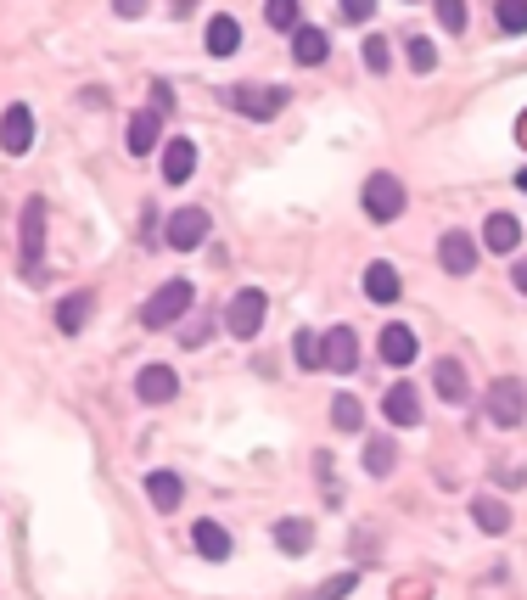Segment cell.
Here are the masks:
<instances>
[{"instance_id": "9a60e30c", "label": "cell", "mask_w": 527, "mask_h": 600, "mask_svg": "<svg viewBox=\"0 0 527 600\" xmlns=\"http://www.w3.org/2000/svg\"><path fill=\"white\" fill-rule=\"evenodd\" d=\"M432 387L443 404H466V365L460 359H432Z\"/></svg>"}, {"instance_id": "7402d4cb", "label": "cell", "mask_w": 527, "mask_h": 600, "mask_svg": "<svg viewBox=\"0 0 527 600\" xmlns=\"http://www.w3.org/2000/svg\"><path fill=\"white\" fill-rule=\"evenodd\" d=\"M471 516H477L483 533H511V505L494 500V494H477V500H471Z\"/></svg>"}, {"instance_id": "277c9868", "label": "cell", "mask_w": 527, "mask_h": 600, "mask_svg": "<svg viewBox=\"0 0 527 600\" xmlns=\"http://www.w3.org/2000/svg\"><path fill=\"white\" fill-rule=\"evenodd\" d=\"M230 107H236L242 118L270 124V118L286 107V90H281V85H230Z\"/></svg>"}, {"instance_id": "ba28073f", "label": "cell", "mask_w": 527, "mask_h": 600, "mask_svg": "<svg viewBox=\"0 0 527 600\" xmlns=\"http://www.w3.org/2000/svg\"><path fill=\"white\" fill-rule=\"evenodd\" d=\"M163 242H169L174 253L202 247V242H208V214H202V208H180V214L169 219V230H163Z\"/></svg>"}, {"instance_id": "5bb4252c", "label": "cell", "mask_w": 527, "mask_h": 600, "mask_svg": "<svg viewBox=\"0 0 527 600\" xmlns=\"http://www.w3.org/2000/svg\"><path fill=\"white\" fill-rule=\"evenodd\" d=\"M483 247H488V253H505V258H511L516 247H522V219H516V214H488Z\"/></svg>"}, {"instance_id": "8992f818", "label": "cell", "mask_w": 527, "mask_h": 600, "mask_svg": "<svg viewBox=\"0 0 527 600\" xmlns=\"http://www.w3.org/2000/svg\"><path fill=\"white\" fill-rule=\"evenodd\" d=\"M365 214L376 219V225H387V219H399L404 214V186L399 180H393V174H371V180H365Z\"/></svg>"}, {"instance_id": "52a82bcc", "label": "cell", "mask_w": 527, "mask_h": 600, "mask_svg": "<svg viewBox=\"0 0 527 600\" xmlns=\"http://www.w3.org/2000/svg\"><path fill=\"white\" fill-rule=\"evenodd\" d=\"M320 365H331L337 376H348L359 365V337L354 326H331L326 337H320Z\"/></svg>"}, {"instance_id": "603a6c76", "label": "cell", "mask_w": 527, "mask_h": 600, "mask_svg": "<svg viewBox=\"0 0 527 600\" xmlns=\"http://www.w3.org/2000/svg\"><path fill=\"white\" fill-rule=\"evenodd\" d=\"M90 309H96V292H73V298H62L57 303V331H85V320H90Z\"/></svg>"}, {"instance_id": "1f68e13d", "label": "cell", "mask_w": 527, "mask_h": 600, "mask_svg": "<svg viewBox=\"0 0 527 600\" xmlns=\"http://www.w3.org/2000/svg\"><path fill=\"white\" fill-rule=\"evenodd\" d=\"M438 23L449 34H466V23H471V12L460 6V0H438Z\"/></svg>"}, {"instance_id": "ffe728a7", "label": "cell", "mask_w": 527, "mask_h": 600, "mask_svg": "<svg viewBox=\"0 0 527 600\" xmlns=\"http://www.w3.org/2000/svg\"><path fill=\"white\" fill-rule=\"evenodd\" d=\"M376 348H382L387 365H415V331H410V326H399V320H393V326L382 331V343H376Z\"/></svg>"}, {"instance_id": "3957f363", "label": "cell", "mask_w": 527, "mask_h": 600, "mask_svg": "<svg viewBox=\"0 0 527 600\" xmlns=\"http://www.w3.org/2000/svg\"><path fill=\"white\" fill-rule=\"evenodd\" d=\"M23 275L29 281L45 275V202L40 197L23 202Z\"/></svg>"}, {"instance_id": "4316f807", "label": "cell", "mask_w": 527, "mask_h": 600, "mask_svg": "<svg viewBox=\"0 0 527 600\" xmlns=\"http://www.w3.org/2000/svg\"><path fill=\"white\" fill-rule=\"evenodd\" d=\"M331 427H337V432H359V427H365V410H359L354 393H337V399H331Z\"/></svg>"}, {"instance_id": "e575fe53", "label": "cell", "mask_w": 527, "mask_h": 600, "mask_svg": "<svg viewBox=\"0 0 527 600\" xmlns=\"http://www.w3.org/2000/svg\"><path fill=\"white\" fill-rule=\"evenodd\" d=\"M208 331H214V326H208V320H197V326H186V331H180V343H186V348H197V343H208Z\"/></svg>"}, {"instance_id": "83f0119b", "label": "cell", "mask_w": 527, "mask_h": 600, "mask_svg": "<svg viewBox=\"0 0 527 600\" xmlns=\"http://www.w3.org/2000/svg\"><path fill=\"white\" fill-rule=\"evenodd\" d=\"M264 17H270V29H281V34H298V29H303L298 0H270V6H264Z\"/></svg>"}, {"instance_id": "7a4b0ae2", "label": "cell", "mask_w": 527, "mask_h": 600, "mask_svg": "<svg viewBox=\"0 0 527 600\" xmlns=\"http://www.w3.org/2000/svg\"><path fill=\"white\" fill-rule=\"evenodd\" d=\"M264 309H270V298H264L258 286H242V292L225 303V331L230 337H242V343H253L258 326H264Z\"/></svg>"}, {"instance_id": "74e56055", "label": "cell", "mask_w": 527, "mask_h": 600, "mask_svg": "<svg viewBox=\"0 0 527 600\" xmlns=\"http://www.w3.org/2000/svg\"><path fill=\"white\" fill-rule=\"evenodd\" d=\"M516 286H522V292H527V258H522V264H516Z\"/></svg>"}, {"instance_id": "30bf717a", "label": "cell", "mask_w": 527, "mask_h": 600, "mask_svg": "<svg viewBox=\"0 0 527 600\" xmlns=\"http://www.w3.org/2000/svg\"><path fill=\"white\" fill-rule=\"evenodd\" d=\"M191 174H197V141L174 135V141L163 146V180H169V186H186Z\"/></svg>"}, {"instance_id": "5b68a950", "label": "cell", "mask_w": 527, "mask_h": 600, "mask_svg": "<svg viewBox=\"0 0 527 600\" xmlns=\"http://www.w3.org/2000/svg\"><path fill=\"white\" fill-rule=\"evenodd\" d=\"M522 415H527V393L516 376H499L494 387H488V421L494 427H522Z\"/></svg>"}, {"instance_id": "44dd1931", "label": "cell", "mask_w": 527, "mask_h": 600, "mask_svg": "<svg viewBox=\"0 0 527 600\" xmlns=\"http://www.w3.org/2000/svg\"><path fill=\"white\" fill-rule=\"evenodd\" d=\"M275 544H281L286 556H309V544H314V528L303 522V516H281L275 522Z\"/></svg>"}, {"instance_id": "4fadbf2b", "label": "cell", "mask_w": 527, "mask_h": 600, "mask_svg": "<svg viewBox=\"0 0 527 600\" xmlns=\"http://www.w3.org/2000/svg\"><path fill=\"white\" fill-rule=\"evenodd\" d=\"M382 415H387V421H393V427H415V421H421V393H415L410 382L387 387V399H382Z\"/></svg>"}, {"instance_id": "ab89813d", "label": "cell", "mask_w": 527, "mask_h": 600, "mask_svg": "<svg viewBox=\"0 0 527 600\" xmlns=\"http://www.w3.org/2000/svg\"><path fill=\"white\" fill-rule=\"evenodd\" d=\"M516 186H522V191H527V169H522V174H516Z\"/></svg>"}, {"instance_id": "2e32d148", "label": "cell", "mask_w": 527, "mask_h": 600, "mask_svg": "<svg viewBox=\"0 0 527 600\" xmlns=\"http://www.w3.org/2000/svg\"><path fill=\"white\" fill-rule=\"evenodd\" d=\"M163 135V113H152V107H141V113L129 118V135H124V146L135 152V158H146L152 152V141Z\"/></svg>"}, {"instance_id": "d4e9b609", "label": "cell", "mask_w": 527, "mask_h": 600, "mask_svg": "<svg viewBox=\"0 0 527 600\" xmlns=\"http://www.w3.org/2000/svg\"><path fill=\"white\" fill-rule=\"evenodd\" d=\"M180 494H186V483H180L174 472H152V477H146V500H152L157 511H174Z\"/></svg>"}, {"instance_id": "6da1fadb", "label": "cell", "mask_w": 527, "mask_h": 600, "mask_svg": "<svg viewBox=\"0 0 527 600\" xmlns=\"http://www.w3.org/2000/svg\"><path fill=\"white\" fill-rule=\"evenodd\" d=\"M186 309H191V281H163L152 298L141 303V326L146 331H169Z\"/></svg>"}, {"instance_id": "7c38bea8", "label": "cell", "mask_w": 527, "mask_h": 600, "mask_svg": "<svg viewBox=\"0 0 527 600\" xmlns=\"http://www.w3.org/2000/svg\"><path fill=\"white\" fill-rule=\"evenodd\" d=\"M135 393H141V404H169L174 393H180V376H174L169 365H146V371L135 376Z\"/></svg>"}, {"instance_id": "d6986e66", "label": "cell", "mask_w": 527, "mask_h": 600, "mask_svg": "<svg viewBox=\"0 0 527 600\" xmlns=\"http://www.w3.org/2000/svg\"><path fill=\"white\" fill-rule=\"evenodd\" d=\"M399 292H404V281H399L393 264H371V270H365V298L371 303H399Z\"/></svg>"}, {"instance_id": "f35d334b", "label": "cell", "mask_w": 527, "mask_h": 600, "mask_svg": "<svg viewBox=\"0 0 527 600\" xmlns=\"http://www.w3.org/2000/svg\"><path fill=\"white\" fill-rule=\"evenodd\" d=\"M516 135H522V141H527V113H522V124H516Z\"/></svg>"}, {"instance_id": "ac0fdd59", "label": "cell", "mask_w": 527, "mask_h": 600, "mask_svg": "<svg viewBox=\"0 0 527 600\" xmlns=\"http://www.w3.org/2000/svg\"><path fill=\"white\" fill-rule=\"evenodd\" d=\"M208 51H214V57H236V51H242V23L230 12L208 17Z\"/></svg>"}, {"instance_id": "484cf974", "label": "cell", "mask_w": 527, "mask_h": 600, "mask_svg": "<svg viewBox=\"0 0 527 600\" xmlns=\"http://www.w3.org/2000/svg\"><path fill=\"white\" fill-rule=\"evenodd\" d=\"M393 466H399V443H393V438H371V443H365V472H371V477H393Z\"/></svg>"}, {"instance_id": "f546056e", "label": "cell", "mask_w": 527, "mask_h": 600, "mask_svg": "<svg viewBox=\"0 0 527 600\" xmlns=\"http://www.w3.org/2000/svg\"><path fill=\"white\" fill-rule=\"evenodd\" d=\"M404 45H410L404 57H410V68H415V73H432V68H438V51H432L427 34H415V40H404Z\"/></svg>"}, {"instance_id": "9c48e42d", "label": "cell", "mask_w": 527, "mask_h": 600, "mask_svg": "<svg viewBox=\"0 0 527 600\" xmlns=\"http://www.w3.org/2000/svg\"><path fill=\"white\" fill-rule=\"evenodd\" d=\"M0 146H6V152H17V158H23V152L34 146V113L23 107V101L0 113Z\"/></svg>"}, {"instance_id": "f1b7e54d", "label": "cell", "mask_w": 527, "mask_h": 600, "mask_svg": "<svg viewBox=\"0 0 527 600\" xmlns=\"http://www.w3.org/2000/svg\"><path fill=\"white\" fill-rule=\"evenodd\" d=\"M359 589V572H337V578H326V584L314 589V595H303V600H348Z\"/></svg>"}, {"instance_id": "d590c367", "label": "cell", "mask_w": 527, "mask_h": 600, "mask_svg": "<svg viewBox=\"0 0 527 600\" xmlns=\"http://www.w3.org/2000/svg\"><path fill=\"white\" fill-rule=\"evenodd\" d=\"M342 17H348V23H365V17H371V0H348V6H342Z\"/></svg>"}, {"instance_id": "cb8c5ba5", "label": "cell", "mask_w": 527, "mask_h": 600, "mask_svg": "<svg viewBox=\"0 0 527 600\" xmlns=\"http://www.w3.org/2000/svg\"><path fill=\"white\" fill-rule=\"evenodd\" d=\"M191 544H197V556H208V561H230V533L219 528V522H197V528H191Z\"/></svg>"}, {"instance_id": "e0dca14e", "label": "cell", "mask_w": 527, "mask_h": 600, "mask_svg": "<svg viewBox=\"0 0 527 600\" xmlns=\"http://www.w3.org/2000/svg\"><path fill=\"white\" fill-rule=\"evenodd\" d=\"M292 57H298L303 68H320V62L331 57V40H326V29H314V23H303V29L292 34Z\"/></svg>"}, {"instance_id": "d6a6232c", "label": "cell", "mask_w": 527, "mask_h": 600, "mask_svg": "<svg viewBox=\"0 0 527 600\" xmlns=\"http://www.w3.org/2000/svg\"><path fill=\"white\" fill-rule=\"evenodd\" d=\"M292 354H298V365H303V371H320V337H314V331H298Z\"/></svg>"}, {"instance_id": "8d00e7d4", "label": "cell", "mask_w": 527, "mask_h": 600, "mask_svg": "<svg viewBox=\"0 0 527 600\" xmlns=\"http://www.w3.org/2000/svg\"><path fill=\"white\" fill-rule=\"evenodd\" d=\"M169 107H174L169 85H152V113H169Z\"/></svg>"}, {"instance_id": "4dcf8cb0", "label": "cell", "mask_w": 527, "mask_h": 600, "mask_svg": "<svg viewBox=\"0 0 527 600\" xmlns=\"http://www.w3.org/2000/svg\"><path fill=\"white\" fill-rule=\"evenodd\" d=\"M499 29H505V34H527V6H522V0H499Z\"/></svg>"}, {"instance_id": "8fae6325", "label": "cell", "mask_w": 527, "mask_h": 600, "mask_svg": "<svg viewBox=\"0 0 527 600\" xmlns=\"http://www.w3.org/2000/svg\"><path fill=\"white\" fill-rule=\"evenodd\" d=\"M438 258H443V270L449 275H471L477 270V242H471L466 230H449V236L438 242Z\"/></svg>"}, {"instance_id": "836d02e7", "label": "cell", "mask_w": 527, "mask_h": 600, "mask_svg": "<svg viewBox=\"0 0 527 600\" xmlns=\"http://www.w3.org/2000/svg\"><path fill=\"white\" fill-rule=\"evenodd\" d=\"M365 68H371V73H387V40H382V34H371V40H365Z\"/></svg>"}]
</instances>
